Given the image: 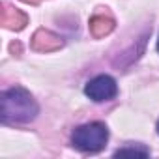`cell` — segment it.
<instances>
[{
  "label": "cell",
  "instance_id": "cell-2",
  "mask_svg": "<svg viewBox=\"0 0 159 159\" xmlns=\"http://www.w3.org/2000/svg\"><path fill=\"white\" fill-rule=\"evenodd\" d=\"M107 140H109V129L101 122L79 125L71 135V142L77 150L90 152V153H96V152L103 150Z\"/></svg>",
  "mask_w": 159,
  "mask_h": 159
},
{
  "label": "cell",
  "instance_id": "cell-5",
  "mask_svg": "<svg viewBox=\"0 0 159 159\" xmlns=\"http://www.w3.org/2000/svg\"><path fill=\"white\" fill-rule=\"evenodd\" d=\"M157 133H159V120H157Z\"/></svg>",
  "mask_w": 159,
  "mask_h": 159
},
{
  "label": "cell",
  "instance_id": "cell-3",
  "mask_svg": "<svg viewBox=\"0 0 159 159\" xmlns=\"http://www.w3.org/2000/svg\"><path fill=\"white\" fill-rule=\"evenodd\" d=\"M84 94L96 101V103H101V101H109L112 98H116L118 94V84L116 81L111 77V75H98L94 79L86 83L84 86Z\"/></svg>",
  "mask_w": 159,
  "mask_h": 159
},
{
  "label": "cell",
  "instance_id": "cell-4",
  "mask_svg": "<svg viewBox=\"0 0 159 159\" xmlns=\"http://www.w3.org/2000/svg\"><path fill=\"white\" fill-rule=\"evenodd\" d=\"M148 153H150V150H148V148H144V146L122 148V150H116V152H114V155H142V157H146Z\"/></svg>",
  "mask_w": 159,
  "mask_h": 159
},
{
  "label": "cell",
  "instance_id": "cell-1",
  "mask_svg": "<svg viewBox=\"0 0 159 159\" xmlns=\"http://www.w3.org/2000/svg\"><path fill=\"white\" fill-rule=\"evenodd\" d=\"M39 112L32 94L21 86H13L2 94V120L13 124H28Z\"/></svg>",
  "mask_w": 159,
  "mask_h": 159
},
{
  "label": "cell",
  "instance_id": "cell-6",
  "mask_svg": "<svg viewBox=\"0 0 159 159\" xmlns=\"http://www.w3.org/2000/svg\"><path fill=\"white\" fill-rule=\"evenodd\" d=\"M157 51H159V39H157Z\"/></svg>",
  "mask_w": 159,
  "mask_h": 159
}]
</instances>
